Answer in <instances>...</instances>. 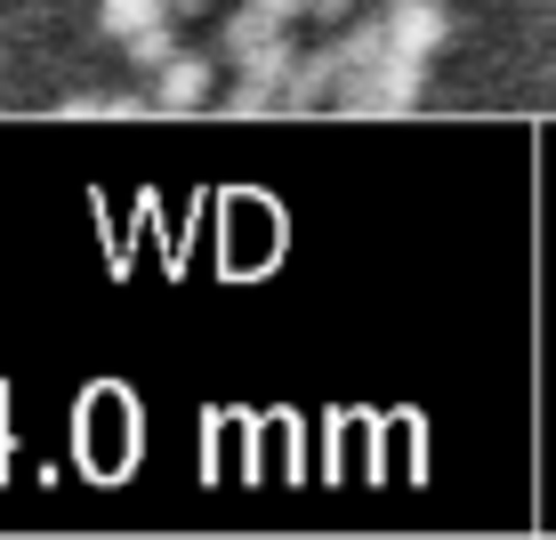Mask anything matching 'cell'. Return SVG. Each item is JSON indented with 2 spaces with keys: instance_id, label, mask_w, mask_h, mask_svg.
Listing matches in <instances>:
<instances>
[{
  "instance_id": "1",
  "label": "cell",
  "mask_w": 556,
  "mask_h": 540,
  "mask_svg": "<svg viewBox=\"0 0 556 540\" xmlns=\"http://www.w3.org/2000/svg\"><path fill=\"white\" fill-rule=\"evenodd\" d=\"M419 89H428V56L388 49V56H371V65H363L331 105H339V113H355V122H371V113H412V105H419Z\"/></svg>"
},
{
  "instance_id": "2",
  "label": "cell",
  "mask_w": 556,
  "mask_h": 540,
  "mask_svg": "<svg viewBox=\"0 0 556 540\" xmlns=\"http://www.w3.org/2000/svg\"><path fill=\"white\" fill-rule=\"evenodd\" d=\"M444 41H452V9H444V0H395V9H388V49L444 56Z\"/></svg>"
},
{
  "instance_id": "3",
  "label": "cell",
  "mask_w": 556,
  "mask_h": 540,
  "mask_svg": "<svg viewBox=\"0 0 556 540\" xmlns=\"http://www.w3.org/2000/svg\"><path fill=\"white\" fill-rule=\"evenodd\" d=\"M153 105L162 113H202L210 105V56H162V65H153Z\"/></svg>"
},
{
  "instance_id": "4",
  "label": "cell",
  "mask_w": 556,
  "mask_h": 540,
  "mask_svg": "<svg viewBox=\"0 0 556 540\" xmlns=\"http://www.w3.org/2000/svg\"><path fill=\"white\" fill-rule=\"evenodd\" d=\"M275 33H291V25H275L258 0H242V9L226 16V33H218V56H226V65H242V56H258L266 41H275Z\"/></svg>"
},
{
  "instance_id": "5",
  "label": "cell",
  "mask_w": 556,
  "mask_h": 540,
  "mask_svg": "<svg viewBox=\"0 0 556 540\" xmlns=\"http://www.w3.org/2000/svg\"><path fill=\"white\" fill-rule=\"evenodd\" d=\"M153 16H169V0H98V33L105 41H129V33H146Z\"/></svg>"
},
{
  "instance_id": "6",
  "label": "cell",
  "mask_w": 556,
  "mask_h": 540,
  "mask_svg": "<svg viewBox=\"0 0 556 540\" xmlns=\"http://www.w3.org/2000/svg\"><path fill=\"white\" fill-rule=\"evenodd\" d=\"M122 49L138 56V65H162V56H178V16H153V25H146V33H129Z\"/></svg>"
},
{
  "instance_id": "7",
  "label": "cell",
  "mask_w": 556,
  "mask_h": 540,
  "mask_svg": "<svg viewBox=\"0 0 556 540\" xmlns=\"http://www.w3.org/2000/svg\"><path fill=\"white\" fill-rule=\"evenodd\" d=\"M153 98H73L65 113H73V122H129V113H146Z\"/></svg>"
},
{
  "instance_id": "8",
  "label": "cell",
  "mask_w": 556,
  "mask_h": 540,
  "mask_svg": "<svg viewBox=\"0 0 556 540\" xmlns=\"http://www.w3.org/2000/svg\"><path fill=\"white\" fill-rule=\"evenodd\" d=\"M306 16H315V25H348L355 0H306Z\"/></svg>"
},
{
  "instance_id": "9",
  "label": "cell",
  "mask_w": 556,
  "mask_h": 540,
  "mask_svg": "<svg viewBox=\"0 0 556 540\" xmlns=\"http://www.w3.org/2000/svg\"><path fill=\"white\" fill-rule=\"evenodd\" d=\"M258 9L275 16V25H299V16H306V0H258Z\"/></svg>"
},
{
  "instance_id": "10",
  "label": "cell",
  "mask_w": 556,
  "mask_h": 540,
  "mask_svg": "<svg viewBox=\"0 0 556 540\" xmlns=\"http://www.w3.org/2000/svg\"><path fill=\"white\" fill-rule=\"evenodd\" d=\"M194 9H210V0H169V16H194Z\"/></svg>"
},
{
  "instance_id": "11",
  "label": "cell",
  "mask_w": 556,
  "mask_h": 540,
  "mask_svg": "<svg viewBox=\"0 0 556 540\" xmlns=\"http://www.w3.org/2000/svg\"><path fill=\"white\" fill-rule=\"evenodd\" d=\"M379 9H395V0H379Z\"/></svg>"
}]
</instances>
